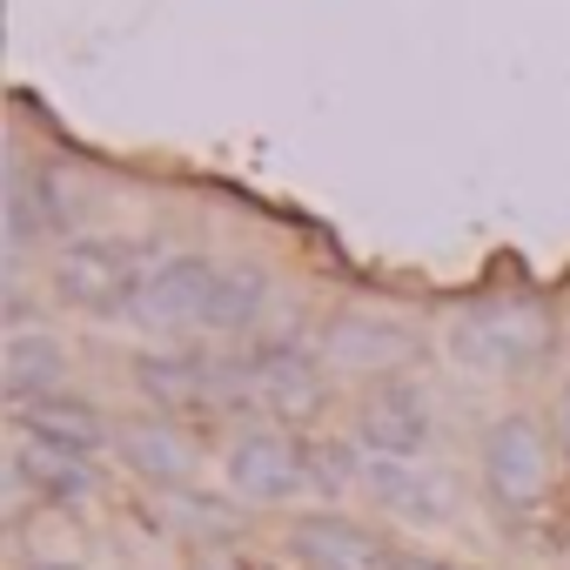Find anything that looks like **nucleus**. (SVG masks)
<instances>
[{
  "mask_svg": "<svg viewBox=\"0 0 570 570\" xmlns=\"http://www.w3.org/2000/svg\"><path fill=\"white\" fill-rule=\"evenodd\" d=\"M135 383H141V396L161 403V410H242V403H255L248 363L195 356V350L141 356V363H135Z\"/></svg>",
  "mask_w": 570,
  "mask_h": 570,
  "instance_id": "3",
  "label": "nucleus"
},
{
  "mask_svg": "<svg viewBox=\"0 0 570 570\" xmlns=\"http://www.w3.org/2000/svg\"><path fill=\"white\" fill-rule=\"evenodd\" d=\"M557 436H563V450H570V390L557 396Z\"/></svg>",
  "mask_w": 570,
  "mask_h": 570,
  "instance_id": "19",
  "label": "nucleus"
},
{
  "mask_svg": "<svg viewBox=\"0 0 570 570\" xmlns=\"http://www.w3.org/2000/svg\"><path fill=\"white\" fill-rule=\"evenodd\" d=\"M14 423H21V436H35V443H48V450H68V456H95V450L108 443L101 416H95L88 403H75V396L28 403V410H14Z\"/></svg>",
  "mask_w": 570,
  "mask_h": 570,
  "instance_id": "15",
  "label": "nucleus"
},
{
  "mask_svg": "<svg viewBox=\"0 0 570 570\" xmlns=\"http://www.w3.org/2000/svg\"><path fill=\"white\" fill-rule=\"evenodd\" d=\"M0 383H8V403L28 410V403H48L68 390V350L41 330H14L8 350H0Z\"/></svg>",
  "mask_w": 570,
  "mask_h": 570,
  "instance_id": "13",
  "label": "nucleus"
},
{
  "mask_svg": "<svg viewBox=\"0 0 570 570\" xmlns=\"http://www.w3.org/2000/svg\"><path fill=\"white\" fill-rule=\"evenodd\" d=\"M550 350V316L537 303H483L450 323V356L476 376H510Z\"/></svg>",
  "mask_w": 570,
  "mask_h": 570,
  "instance_id": "2",
  "label": "nucleus"
},
{
  "mask_svg": "<svg viewBox=\"0 0 570 570\" xmlns=\"http://www.w3.org/2000/svg\"><path fill=\"white\" fill-rule=\"evenodd\" d=\"M14 483H28V490L48 497V503H81V497H95L88 456L48 450V443H35V436H14Z\"/></svg>",
  "mask_w": 570,
  "mask_h": 570,
  "instance_id": "16",
  "label": "nucleus"
},
{
  "mask_svg": "<svg viewBox=\"0 0 570 570\" xmlns=\"http://www.w3.org/2000/svg\"><path fill=\"white\" fill-rule=\"evenodd\" d=\"M255 376V403H268L275 416H316L323 410V363L296 343H275L262 356H248Z\"/></svg>",
  "mask_w": 570,
  "mask_h": 570,
  "instance_id": "12",
  "label": "nucleus"
},
{
  "mask_svg": "<svg viewBox=\"0 0 570 570\" xmlns=\"http://www.w3.org/2000/svg\"><path fill=\"white\" fill-rule=\"evenodd\" d=\"M268 303V275L248 262H208V255H168L141 268V289L128 303V323L188 343V336H242Z\"/></svg>",
  "mask_w": 570,
  "mask_h": 570,
  "instance_id": "1",
  "label": "nucleus"
},
{
  "mask_svg": "<svg viewBox=\"0 0 570 570\" xmlns=\"http://www.w3.org/2000/svg\"><path fill=\"white\" fill-rule=\"evenodd\" d=\"M436 436V403L416 383H376V396L356 416V443L370 456H423Z\"/></svg>",
  "mask_w": 570,
  "mask_h": 570,
  "instance_id": "8",
  "label": "nucleus"
},
{
  "mask_svg": "<svg viewBox=\"0 0 570 570\" xmlns=\"http://www.w3.org/2000/svg\"><path fill=\"white\" fill-rule=\"evenodd\" d=\"M289 550L303 557V570H396L390 543L350 517H303L289 530Z\"/></svg>",
  "mask_w": 570,
  "mask_h": 570,
  "instance_id": "11",
  "label": "nucleus"
},
{
  "mask_svg": "<svg viewBox=\"0 0 570 570\" xmlns=\"http://www.w3.org/2000/svg\"><path fill=\"white\" fill-rule=\"evenodd\" d=\"M28 570H75V563H28Z\"/></svg>",
  "mask_w": 570,
  "mask_h": 570,
  "instance_id": "20",
  "label": "nucleus"
},
{
  "mask_svg": "<svg viewBox=\"0 0 570 570\" xmlns=\"http://www.w3.org/2000/svg\"><path fill=\"white\" fill-rule=\"evenodd\" d=\"M115 450H121V463H128V470H141L148 483H161V490H188L195 456H188V443H181L168 423H155V416L121 423V430H115Z\"/></svg>",
  "mask_w": 570,
  "mask_h": 570,
  "instance_id": "14",
  "label": "nucleus"
},
{
  "mask_svg": "<svg viewBox=\"0 0 570 570\" xmlns=\"http://www.w3.org/2000/svg\"><path fill=\"white\" fill-rule=\"evenodd\" d=\"M222 476H228V490H235L242 503H289V497L316 476V463H309V450H303L289 430H242V436L228 443Z\"/></svg>",
  "mask_w": 570,
  "mask_h": 570,
  "instance_id": "5",
  "label": "nucleus"
},
{
  "mask_svg": "<svg viewBox=\"0 0 570 570\" xmlns=\"http://www.w3.org/2000/svg\"><path fill=\"white\" fill-rule=\"evenodd\" d=\"M68 228V195H61V175L48 161H28L14 155L8 161V255H21L28 242Z\"/></svg>",
  "mask_w": 570,
  "mask_h": 570,
  "instance_id": "10",
  "label": "nucleus"
},
{
  "mask_svg": "<svg viewBox=\"0 0 570 570\" xmlns=\"http://www.w3.org/2000/svg\"><path fill=\"white\" fill-rule=\"evenodd\" d=\"M161 517L181 523V530H195V537H228V530H235V517H228L222 503L188 497V490H161Z\"/></svg>",
  "mask_w": 570,
  "mask_h": 570,
  "instance_id": "17",
  "label": "nucleus"
},
{
  "mask_svg": "<svg viewBox=\"0 0 570 570\" xmlns=\"http://www.w3.org/2000/svg\"><path fill=\"white\" fill-rule=\"evenodd\" d=\"M483 483H490V497L510 503V510L543 503V490H550V443H543L537 416H503V423L483 436Z\"/></svg>",
  "mask_w": 570,
  "mask_h": 570,
  "instance_id": "7",
  "label": "nucleus"
},
{
  "mask_svg": "<svg viewBox=\"0 0 570 570\" xmlns=\"http://www.w3.org/2000/svg\"><path fill=\"white\" fill-rule=\"evenodd\" d=\"M48 282H55L61 303H75V309H88V316H128V303H135V289H141V268H135V255H128L121 242H108V235H75V242L55 248Z\"/></svg>",
  "mask_w": 570,
  "mask_h": 570,
  "instance_id": "4",
  "label": "nucleus"
},
{
  "mask_svg": "<svg viewBox=\"0 0 570 570\" xmlns=\"http://www.w3.org/2000/svg\"><path fill=\"white\" fill-rule=\"evenodd\" d=\"M410 356H416V330L390 316H336L323 343V363L336 376H396Z\"/></svg>",
  "mask_w": 570,
  "mask_h": 570,
  "instance_id": "9",
  "label": "nucleus"
},
{
  "mask_svg": "<svg viewBox=\"0 0 570 570\" xmlns=\"http://www.w3.org/2000/svg\"><path fill=\"white\" fill-rule=\"evenodd\" d=\"M396 570H463V563H443V557H396Z\"/></svg>",
  "mask_w": 570,
  "mask_h": 570,
  "instance_id": "18",
  "label": "nucleus"
},
{
  "mask_svg": "<svg viewBox=\"0 0 570 570\" xmlns=\"http://www.w3.org/2000/svg\"><path fill=\"white\" fill-rule=\"evenodd\" d=\"M356 483L403 523H450L456 517V483L450 470L423 463V456H370L356 463Z\"/></svg>",
  "mask_w": 570,
  "mask_h": 570,
  "instance_id": "6",
  "label": "nucleus"
}]
</instances>
